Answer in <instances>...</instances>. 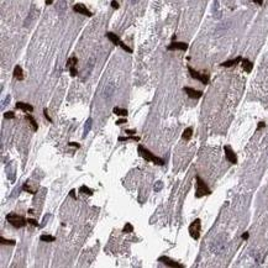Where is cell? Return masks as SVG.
<instances>
[{
    "mask_svg": "<svg viewBox=\"0 0 268 268\" xmlns=\"http://www.w3.org/2000/svg\"><path fill=\"white\" fill-rule=\"evenodd\" d=\"M137 151H139V153H140V156H141L142 158H145L146 161L153 162L155 164H158V166H163V164H164V161H163L161 157L155 156L151 151H148V149H147L146 147H143L142 145H140V146L137 147Z\"/></svg>",
    "mask_w": 268,
    "mask_h": 268,
    "instance_id": "6da1fadb",
    "label": "cell"
},
{
    "mask_svg": "<svg viewBox=\"0 0 268 268\" xmlns=\"http://www.w3.org/2000/svg\"><path fill=\"white\" fill-rule=\"evenodd\" d=\"M195 184H197V188H195V197L197 198H201V197H205V195H210L211 194V190H210L206 185V183L199 177L197 176L195 177Z\"/></svg>",
    "mask_w": 268,
    "mask_h": 268,
    "instance_id": "7a4b0ae2",
    "label": "cell"
},
{
    "mask_svg": "<svg viewBox=\"0 0 268 268\" xmlns=\"http://www.w3.org/2000/svg\"><path fill=\"white\" fill-rule=\"evenodd\" d=\"M6 220H8V222H9L11 226H14V227H16V228L24 227V226H26V224H27V220H26L24 216L17 215V214H8V215H6Z\"/></svg>",
    "mask_w": 268,
    "mask_h": 268,
    "instance_id": "3957f363",
    "label": "cell"
},
{
    "mask_svg": "<svg viewBox=\"0 0 268 268\" xmlns=\"http://www.w3.org/2000/svg\"><path fill=\"white\" fill-rule=\"evenodd\" d=\"M200 230H201V222H200V219H197L194 220L189 225V235L191 239L194 240H199L200 237Z\"/></svg>",
    "mask_w": 268,
    "mask_h": 268,
    "instance_id": "277c9868",
    "label": "cell"
},
{
    "mask_svg": "<svg viewBox=\"0 0 268 268\" xmlns=\"http://www.w3.org/2000/svg\"><path fill=\"white\" fill-rule=\"evenodd\" d=\"M106 36H108V38H109V40H110V41H111L114 45H118V46H120L122 50H125L126 52L132 53V50H131L129 46H126V45H125V43H124V42L120 40V38L118 37V35H115L114 32H108V33H106Z\"/></svg>",
    "mask_w": 268,
    "mask_h": 268,
    "instance_id": "5b68a950",
    "label": "cell"
},
{
    "mask_svg": "<svg viewBox=\"0 0 268 268\" xmlns=\"http://www.w3.org/2000/svg\"><path fill=\"white\" fill-rule=\"evenodd\" d=\"M188 70H189V73H190V75H191V78H194V79L201 82V83L205 84V85L209 83V75H208V74H201V73L194 70L190 66L188 67Z\"/></svg>",
    "mask_w": 268,
    "mask_h": 268,
    "instance_id": "8992f818",
    "label": "cell"
},
{
    "mask_svg": "<svg viewBox=\"0 0 268 268\" xmlns=\"http://www.w3.org/2000/svg\"><path fill=\"white\" fill-rule=\"evenodd\" d=\"M224 151H225V157H226V160H227L230 163L236 164V163H237V157H236V153L234 152V149L230 147V146H225V147H224Z\"/></svg>",
    "mask_w": 268,
    "mask_h": 268,
    "instance_id": "52a82bcc",
    "label": "cell"
},
{
    "mask_svg": "<svg viewBox=\"0 0 268 268\" xmlns=\"http://www.w3.org/2000/svg\"><path fill=\"white\" fill-rule=\"evenodd\" d=\"M158 262H161V263H163V264H166V266H168V267H173V268H183V267H184L183 264H180V263H178V262H176V261H173V259H170V258L167 257V256L160 257V258H158Z\"/></svg>",
    "mask_w": 268,
    "mask_h": 268,
    "instance_id": "ba28073f",
    "label": "cell"
},
{
    "mask_svg": "<svg viewBox=\"0 0 268 268\" xmlns=\"http://www.w3.org/2000/svg\"><path fill=\"white\" fill-rule=\"evenodd\" d=\"M183 90L187 93V95H188L189 98H191V99H199V98H201V97H203V91L197 90V89H194V88H190V87H184V88H183Z\"/></svg>",
    "mask_w": 268,
    "mask_h": 268,
    "instance_id": "9c48e42d",
    "label": "cell"
},
{
    "mask_svg": "<svg viewBox=\"0 0 268 268\" xmlns=\"http://www.w3.org/2000/svg\"><path fill=\"white\" fill-rule=\"evenodd\" d=\"M73 10H74L75 12H78V14L85 15V16H88V17L93 16V14H91V12L85 8V5H83V4H75V5L73 6Z\"/></svg>",
    "mask_w": 268,
    "mask_h": 268,
    "instance_id": "30bf717a",
    "label": "cell"
},
{
    "mask_svg": "<svg viewBox=\"0 0 268 268\" xmlns=\"http://www.w3.org/2000/svg\"><path fill=\"white\" fill-rule=\"evenodd\" d=\"M169 51H173V50H180V51H185L188 48V45L184 43V42H172L168 47H167Z\"/></svg>",
    "mask_w": 268,
    "mask_h": 268,
    "instance_id": "8fae6325",
    "label": "cell"
},
{
    "mask_svg": "<svg viewBox=\"0 0 268 268\" xmlns=\"http://www.w3.org/2000/svg\"><path fill=\"white\" fill-rule=\"evenodd\" d=\"M15 108L16 109H20V110H22V111H27V112H32L33 111V106L32 105H30V104H27V103H22V101H17L16 104H15Z\"/></svg>",
    "mask_w": 268,
    "mask_h": 268,
    "instance_id": "7c38bea8",
    "label": "cell"
},
{
    "mask_svg": "<svg viewBox=\"0 0 268 268\" xmlns=\"http://www.w3.org/2000/svg\"><path fill=\"white\" fill-rule=\"evenodd\" d=\"M14 77L17 81H24V72L20 66H16L14 68Z\"/></svg>",
    "mask_w": 268,
    "mask_h": 268,
    "instance_id": "4fadbf2b",
    "label": "cell"
},
{
    "mask_svg": "<svg viewBox=\"0 0 268 268\" xmlns=\"http://www.w3.org/2000/svg\"><path fill=\"white\" fill-rule=\"evenodd\" d=\"M242 68H243V70H246L247 73H250V72L252 70V68H253V63H252L250 60L245 58V60H242Z\"/></svg>",
    "mask_w": 268,
    "mask_h": 268,
    "instance_id": "5bb4252c",
    "label": "cell"
},
{
    "mask_svg": "<svg viewBox=\"0 0 268 268\" xmlns=\"http://www.w3.org/2000/svg\"><path fill=\"white\" fill-rule=\"evenodd\" d=\"M241 61H242L241 57H237V58H235V60H230V61H226V62L221 63V66H222V67H232V66L237 64V63L241 62Z\"/></svg>",
    "mask_w": 268,
    "mask_h": 268,
    "instance_id": "9a60e30c",
    "label": "cell"
},
{
    "mask_svg": "<svg viewBox=\"0 0 268 268\" xmlns=\"http://www.w3.org/2000/svg\"><path fill=\"white\" fill-rule=\"evenodd\" d=\"M25 119H26V120H27V121L30 122V125L32 126V130H33V131H37L38 126H37V122H36V120L33 119V116H32V115H26V116H25Z\"/></svg>",
    "mask_w": 268,
    "mask_h": 268,
    "instance_id": "2e32d148",
    "label": "cell"
},
{
    "mask_svg": "<svg viewBox=\"0 0 268 268\" xmlns=\"http://www.w3.org/2000/svg\"><path fill=\"white\" fill-rule=\"evenodd\" d=\"M191 135H193V127H187L184 131H183V139L184 140H190V137H191Z\"/></svg>",
    "mask_w": 268,
    "mask_h": 268,
    "instance_id": "e0dca14e",
    "label": "cell"
},
{
    "mask_svg": "<svg viewBox=\"0 0 268 268\" xmlns=\"http://www.w3.org/2000/svg\"><path fill=\"white\" fill-rule=\"evenodd\" d=\"M119 141L120 142H126V141H140V137L139 136H135V135H130V136H127V137H122V136H120L119 137Z\"/></svg>",
    "mask_w": 268,
    "mask_h": 268,
    "instance_id": "ac0fdd59",
    "label": "cell"
},
{
    "mask_svg": "<svg viewBox=\"0 0 268 268\" xmlns=\"http://www.w3.org/2000/svg\"><path fill=\"white\" fill-rule=\"evenodd\" d=\"M112 112L115 115H119V116H126V115H127V110L126 109H121V108H114Z\"/></svg>",
    "mask_w": 268,
    "mask_h": 268,
    "instance_id": "d6986e66",
    "label": "cell"
},
{
    "mask_svg": "<svg viewBox=\"0 0 268 268\" xmlns=\"http://www.w3.org/2000/svg\"><path fill=\"white\" fill-rule=\"evenodd\" d=\"M40 240L43 241V242H53V241H56V237L52 236V235H41Z\"/></svg>",
    "mask_w": 268,
    "mask_h": 268,
    "instance_id": "ffe728a7",
    "label": "cell"
},
{
    "mask_svg": "<svg viewBox=\"0 0 268 268\" xmlns=\"http://www.w3.org/2000/svg\"><path fill=\"white\" fill-rule=\"evenodd\" d=\"M79 191H81V193H83V194H87V195H91L93 194V190L90 188H88L87 185H82L79 188Z\"/></svg>",
    "mask_w": 268,
    "mask_h": 268,
    "instance_id": "44dd1931",
    "label": "cell"
},
{
    "mask_svg": "<svg viewBox=\"0 0 268 268\" xmlns=\"http://www.w3.org/2000/svg\"><path fill=\"white\" fill-rule=\"evenodd\" d=\"M122 231H124L125 234H131V232H133V226H132V224L126 222L125 226H124V230H122Z\"/></svg>",
    "mask_w": 268,
    "mask_h": 268,
    "instance_id": "7402d4cb",
    "label": "cell"
},
{
    "mask_svg": "<svg viewBox=\"0 0 268 268\" xmlns=\"http://www.w3.org/2000/svg\"><path fill=\"white\" fill-rule=\"evenodd\" d=\"M0 243H2V245L15 246V245H16V241H14V240H6V239H4V237H0Z\"/></svg>",
    "mask_w": 268,
    "mask_h": 268,
    "instance_id": "603a6c76",
    "label": "cell"
},
{
    "mask_svg": "<svg viewBox=\"0 0 268 268\" xmlns=\"http://www.w3.org/2000/svg\"><path fill=\"white\" fill-rule=\"evenodd\" d=\"M91 125H93V120H91V119H88V120H87V124H85V127H84V136L90 131Z\"/></svg>",
    "mask_w": 268,
    "mask_h": 268,
    "instance_id": "cb8c5ba5",
    "label": "cell"
},
{
    "mask_svg": "<svg viewBox=\"0 0 268 268\" xmlns=\"http://www.w3.org/2000/svg\"><path fill=\"white\" fill-rule=\"evenodd\" d=\"M77 62H78L77 57H70V58L67 61V67H74L77 64Z\"/></svg>",
    "mask_w": 268,
    "mask_h": 268,
    "instance_id": "d4e9b609",
    "label": "cell"
},
{
    "mask_svg": "<svg viewBox=\"0 0 268 268\" xmlns=\"http://www.w3.org/2000/svg\"><path fill=\"white\" fill-rule=\"evenodd\" d=\"M69 73H70V75H72V77H75L77 74H78V72H77L75 66H74V67H69Z\"/></svg>",
    "mask_w": 268,
    "mask_h": 268,
    "instance_id": "484cf974",
    "label": "cell"
},
{
    "mask_svg": "<svg viewBox=\"0 0 268 268\" xmlns=\"http://www.w3.org/2000/svg\"><path fill=\"white\" fill-rule=\"evenodd\" d=\"M5 119H14L15 118V115H14V112H11V111H8V112H5Z\"/></svg>",
    "mask_w": 268,
    "mask_h": 268,
    "instance_id": "4316f807",
    "label": "cell"
},
{
    "mask_svg": "<svg viewBox=\"0 0 268 268\" xmlns=\"http://www.w3.org/2000/svg\"><path fill=\"white\" fill-rule=\"evenodd\" d=\"M43 115H45V118L50 121V122H52V119L50 118V115H48V111H47V109H43Z\"/></svg>",
    "mask_w": 268,
    "mask_h": 268,
    "instance_id": "83f0119b",
    "label": "cell"
},
{
    "mask_svg": "<svg viewBox=\"0 0 268 268\" xmlns=\"http://www.w3.org/2000/svg\"><path fill=\"white\" fill-rule=\"evenodd\" d=\"M27 224H30V225H32V226H38L37 221L33 220V219H27Z\"/></svg>",
    "mask_w": 268,
    "mask_h": 268,
    "instance_id": "f1b7e54d",
    "label": "cell"
},
{
    "mask_svg": "<svg viewBox=\"0 0 268 268\" xmlns=\"http://www.w3.org/2000/svg\"><path fill=\"white\" fill-rule=\"evenodd\" d=\"M111 8H114V9H119L120 6H119V3L116 2V0H112L111 2Z\"/></svg>",
    "mask_w": 268,
    "mask_h": 268,
    "instance_id": "f546056e",
    "label": "cell"
},
{
    "mask_svg": "<svg viewBox=\"0 0 268 268\" xmlns=\"http://www.w3.org/2000/svg\"><path fill=\"white\" fill-rule=\"evenodd\" d=\"M161 188H162V183H161V182H157V183H156V187H155V191L161 190Z\"/></svg>",
    "mask_w": 268,
    "mask_h": 268,
    "instance_id": "4dcf8cb0",
    "label": "cell"
},
{
    "mask_svg": "<svg viewBox=\"0 0 268 268\" xmlns=\"http://www.w3.org/2000/svg\"><path fill=\"white\" fill-rule=\"evenodd\" d=\"M122 124H126V119H120L116 121V125H122Z\"/></svg>",
    "mask_w": 268,
    "mask_h": 268,
    "instance_id": "1f68e13d",
    "label": "cell"
},
{
    "mask_svg": "<svg viewBox=\"0 0 268 268\" xmlns=\"http://www.w3.org/2000/svg\"><path fill=\"white\" fill-rule=\"evenodd\" d=\"M69 146H73V147H77V148H79V147H81V145H79V143H77V142H69Z\"/></svg>",
    "mask_w": 268,
    "mask_h": 268,
    "instance_id": "d6a6232c",
    "label": "cell"
},
{
    "mask_svg": "<svg viewBox=\"0 0 268 268\" xmlns=\"http://www.w3.org/2000/svg\"><path fill=\"white\" fill-rule=\"evenodd\" d=\"M126 133H129V135H135L136 130H126Z\"/></svg>",
    "mask_w": 268,
    "mask_h": 268,
    "instance_id": "836d02e7",
    "label": "cell"
},
{
    "mask_svg": "<svg viewBox=\"0 0 268 268\" xmlns=\"http://www.w3.org/2000/svg\"><path fill=\"white\" fill-rule=\"evenodd\" d=\"M69 195L73 198V199H77V197H75V190H70V193H69Z\"/></svg>",
    "mask_w": 268,
    "mask_h": 268,
    "instance_id": "e575fe53",
    "label": "cell"
},
{
    "mask_svg": "<svg viewBox=\"0 0 268 268\" xmlns=\"http://www.w3.org/2000/svg\"><path fill=\"white\" fill-rule=\"evenodd\" d=\"M264 126H266V124H264V122H259V124H258V126H257V130H261V129H262V127H264Z\"/></svg>",
    "mask_w": 268,
    "mask_h": 268,
    "instance_id": "d590c367",
    "label": "cell"
},
{
    "mask_svg": "<svg viewBox=\"0 0 268 268\" xmlns=\"http://www.w3.org/2000/svg\"><path fill=\"white\" fill-rule=\"evenodd\" d=\"M242 239H243V240H247V239H248V232H245V234L242 235Z\"/></svg>",
    "mask_w": 268,
    "mask_h": 268,
    "instance_id": "8d00e7d4",
    "label": "cell"
},
{
    "mask_svg": "<svg viewBox=\"0 0 268 268\" xmlns=\"http://www.w3.org/2000/svg\"><path fill=\"white\" fill-rule=\"evenodd\" d=\"M253 2H255L256 4H258V5H262V3H263V0H253Z\"/></svg>",
    "mask_w": 268,
    "mask_h": 268,
    "instance_id": "74e56055",
    "label": "cell"
},
{
    "mask_svg": "<svg viewBox=\"0 0 268 268\" xmlns=\"http://www.w3.org/2000/svg\"><path fill=\"white\" fill-rule=\"evenodd\" d=\"M46 4H47V5H51V4H52V0H46Z\"/></svg>",
    "mask_w": 268,
    "mask_h": 268,
    "instance_id": "f35d334b",
    "label": "cell"
}]
</instances>
